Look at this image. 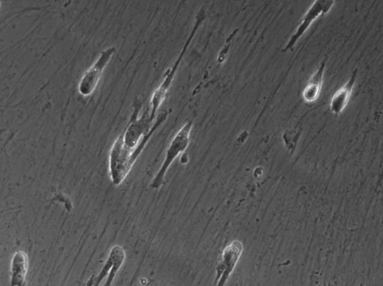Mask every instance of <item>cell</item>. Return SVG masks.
Segmentation results:
<instances>
[{
	"label": "cell",
	"mask_w": 383,
	"mask_h": 286,
	"mask_svg": "<svg viewBox=\"0 0 383 286\" xmlns=\"http://www.w3.org/2000/svg\"><path fill=\"white\" fill-rule=\"evenodd\" d=\"M142 107V101L136 98L133 103V112L129 124L123 133L124 144L131 148H134L139 145L154 124L151 120L150 108L139 115Z\"/></svg>",
	"instance_id": "4"
},
{
	"label": "cell",
	"mask_w": 383,
	"mask_h": 286,
	"mask_svg": "<svg viewBox=\"0 0 383 286\" xmlns=\"http://www.w3.org/2000/svg\"><path fill=\"white\" fill-rule=\"evenodd\" d=\"M29 270V256L27 253L20 251L13 256L11 263V286H23L27 282Z\"/></svg>",
	"instance_id": "10"
},
{
	"label": "cell",
	"mask_w": 383,
	"mask_h": 286,
	"mask_svg": "<svg viewBox=\"0 0 383 286\" xmlns=\"http://www.w3.org/2000/svg\"><path fill=\"white\" fill-rule=\"evenodd\" d=\"M335 0H314L312 5L302 18L295 32L289 38L286 45L282 49V53H287L300 40V38L310 28L312 23L319 18L327 14L333 8Z\"/></svg>",
	"instance_id": "6"
},
{
	"label": "cell",
	"mask_w": 383,
	"mask_h": 286,
	"mask_svg": "<svg viewBox=\"0 0 383 286\" xmlns=\"http://www.w3.org/2000/svg\"><path fill=\"white\" fill-rule=\"evenodd\" d=\"M193 126V123L188 121L175 136L167 153H165V157L160 170L152 180V183L151 184V189L158 190L163 185L165 177L167 175L169 168L173 162L179 157V155L184 153L189 147L190 135Z\"/></svg>",
	"instance_id": "3"
},
{
	"label": "cell",
	"mask_w": 383,
	"mask_h": 286,
	"mask_svg": "<svg viewBox=\"0 0 383 286\" xmlns=\"http://www.w3.org/2000/svg\"><path fill=\"white\" fill-rule=\"evenodd\" d=\"M327 59L322 61L320 66L312 74L307 85L302 92V98L305 102L312 103L318 100L322 92Z\"/></svg>",
	"instance_id": "11"
},
{
	"label": "cell",
	"mask_w": 383,
	"mask_h": 286,
	"mask_svg": "<svg viewBox=\"0 0 383 286\" xmlns=\"http://www.w3.org/2000/svg\"><path fill=\"white\" fill-rule=\"evenodd\" d=\"M358 75V68H355L349 81L340 88L330 101V111L335 115H339L348 106L353 92V88Z\"/></svg>",
	"instance_id": "9"
},
{
	"label": "cell",
	"mask_w": 383,
	"mask_h": 286,
	"mask_svg": "<svg viewBox=\"0 0 383 286\" xmlns=\"http://www.w3.org/2000/svg\"><path fill=\"white\" fill-rule=\"evenodd\" d=\"M206 11L202 8L200 9L196 15L194 28L192 29L179 56H178L172 66L165 73L163 81L160 86L155 90V93H153L150 105L151 120L152 122H154V121L156 120V114L158 111L165 99V97H167L169 90L174 81L177 71L178 68H179L180 64L184 56H185L186 52L187 51L192 42H193L194 38L196 37V33L198 32L200 27H201L202 23L204 20H206Z\"/></svg>",
	"instance_id": "2"
},
{
	"label": "cell",
	"mask_w": 383,
	"mask_h": 286,
	"mask_svg": "<svg viewBox=\"0 0 383 286\" xmlns=\"http://www.w3.org/2000/svg\"><path fill=\"white\" fill-rule=\"evenodd\" d=\"M125 259L126 252L123 246L118 244L113 246L103 268L98 276L93 275L88 280L87 285H100L105 278L107 280L105 285H111L124 265Z\"/></svg>",
	"instance_id": "7"
},
{
	"label": "cell",
	"mask_w": 383,
	"mask_h": 286,
	"mask_svg": "<svg viewBox=\"0 0 383 286\" xmlns=\"http://www.w3.org/2000/svg\"><path fill=\"white\" fill-rule=\"evenodd\" d=\"M244 251V246L240 241H234L223 250L221 262L216 268L215 282L217 285H224L232 275L239 259Z\"/></svg>",
	"instance_id": "8"
},
{
	"label": "cell",
	"mask_w": 383,
	"mask_h": 286,
	"mask_svg": "<svg viewBox=\"0 0 383 286\" xmlns=\"http://www.w3.org/2000/svg\"><path fill=\"white\" fill-rule=\"evenodd\" d=\"M170 112L163 110L157 117L150 132L145 136L139 145L131 148L124 144V135L122 134L114 141L109 155V173L112 184L114 186H120L129 176L134 164L141 155L148 142L155 134L158 128L167 120Z\"/></svg>",
	"instance_id": "1"
},
{
	"label": "cell",
	"mask_w": 383,
	"mask_h": 286,
	"mask_svg": "<svg viewBox=\"0 0 383 286\" xmlns=\"http://www.w3.org/2000/svg\"><path fill=\"white\" fill-rule=\"evenodd\" d=\"M116 53V48L111 47L100 52L97 60L83 75L78 85V93L83 97L91 96L96 90L98 83L107 65Z\"/></svg>",
	"instance_id": "5"
}]
</instances>
